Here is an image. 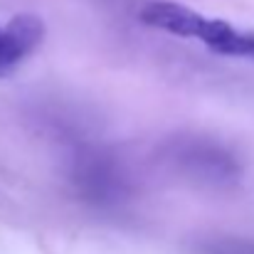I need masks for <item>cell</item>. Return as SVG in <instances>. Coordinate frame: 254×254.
<instances>
[{"mask_svg":"<svg viewBox=\"0 0 254 254\" xmlns=\"http://www.w3.org/2000/svg\"><path fill=\"white\" fill-rule=\"evenodd\" d=\"M138 17L148 27L166 30L178 37H195L217 55L254 60V32L237 30L235 25L225 20L202 17L197 10L188 5H180L173 0H151L141 7Z\"/></svg>","mask_w":254,"mask_h":254,"instance_id":"cell-1","label":"cell"},{"mask_svg":"<svg viewBox=\"0 0 254 254\" xmlns=\"http://www.w3.org/2000/svg\"><path fill=\"white\" fill-rule=\"evenodd\" d=\"M42 40L45 22L32 12H20L7 25H0V77H10L17 64L40 47Z\"/></svg>","mask_w":254,"mask_h":254,"instance_id":"cell-2","label":"cell"}]
</instances>
